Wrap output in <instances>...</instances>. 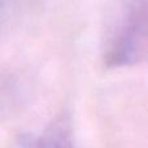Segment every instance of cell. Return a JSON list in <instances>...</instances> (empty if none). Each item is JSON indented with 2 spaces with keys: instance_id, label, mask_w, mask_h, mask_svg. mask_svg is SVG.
<instances>
[{
  "instance_id": "cell-1",
  "label": "cell",
  "mask_w": 148,
  "mask_h": 148,
  "mask_svg": "<svg viewBox=\"0 0 148 148\" xmlns=\"http://www.w3.org/2000/svg\"><path fill=\"white\" fill-rule=\"evenodd\" d=\"M108 69L133 66L147 53V0H112L105 16L101 46Z\"/></svg>"
},
{
  "instance_id": "cell-2",
  "label": "cell",
  "mask_w": 148,
  "mask_h": 148,
  "mask_svg": "<svg viewBox=\"0 0 148 148\" xmlns=\"http://www.w3.org/2000/svg\"><path fill=\"white\" fill-rule=\"evenodd\" d=\"M23 148H75L72 118L66 112L60 113L35 136L22 138Z\"/></svg>"
},
{
  "instance_id": "cell-3",
  "label": "cell",
  "mask_w": 148,
  "mask_h": 148,
  "mask_svg": "<svg viewBox=\"0 0 148 148\" xmlns=\"http://www.w3.org/2000/svg\"><path fill=\"white\" fill-rule=\"evenodd\" d=\"M4 5H5V0H0V14H1L3 9H4Z\"/></svg>"
}]
</instances>
